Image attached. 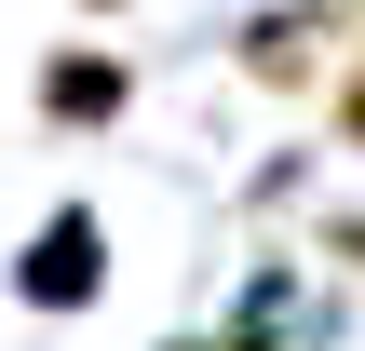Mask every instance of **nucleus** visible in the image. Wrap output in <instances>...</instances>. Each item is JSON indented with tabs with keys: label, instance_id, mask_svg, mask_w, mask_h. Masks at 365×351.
<instances>
[{
	"label": "nucleus",
	"instance_id": "obj_1",
	"mask_svg": "<svg viewBox=\"0 0 365 351\" xmlns=\"http://www.w3.org/2000/svg\"><path fill=\"white\" fill-rule=\"evenodd\" d=\"M339 27H352L339 0H271V14H244V41H230V68H244L257 95H325V68L352 54Z\"/></svg>",
	"mask_w": 365,
	"mask_h": 351
},
{
	"label": "nucleus",
	"instance_id": "obj_2",
	"mask_svg": "<svg viewBox=\"0 0 365 351\" xmlns=\"http://www.w3.org/2000/svg\"><path fill=\"white\" fill-rule=\"evenodd\" d=\"M14 298H27V311H95V298H108V216H95V203H54V216L14 243Z\"/></svg>",
	"mask_w": 365,
	"mask_h": 351
},
{
	"label": "nucleus",
	"instance_id": "obj_3",
	"mask_svg": "<svg viewBox=\"0 0 365 351\" xmlns=\"http://www.w3.org/2000/svg\"><path fill=\"white\" fill-rule=\"evenodd\" d=\"M27 108H41L54 135H108V122L135 108V68H122L108 41H54V54L27 68Z\"/></svg>",
	"mask_w": 365,
	"mask_h": 351
},
{
	"label": "nucleus",
	"instance_id": "obj_4",
	"mask_svg": "<svg viewBox=\"0 0 365 351\" xmlns=\"http://www.w3.org/2000/svg\"><path fill=\"white\" fill-rule=\"evenodd\" d=\"M325 257H352V271H365V216H325Z\"/></svg>",
	"mask_w": 365,
	"mask_h": 351
},
{
	"label": "nucleus",
	"instance_id": "obj_5",
	"mask_svg": "<svg viewBox=\"0 0 365 351\" xmlns=\"http://www.w3.org/2000/svg\"><path fill=\"white\" fill-rule=\"evenodd\" d=\"M81 14H135V0H81Z\"/></svg>",
	"mask_w": 365,
	"mask_h": 351
},
{
	"label": "nucleus",
	"instance_id": "obj_6",
	"mask_svg": "<svg viewBox=\"0 0 365 351\" xmlns=\"http://www.w3.org/2000/svg\"><path fill=\"white\" fill-rule=\"evenodd\" d=\"M339 14H352V27H365V0H339Z\"/></svg>",
	"mask_w": 365,
	"mask_h": 351
}]
</instances>
